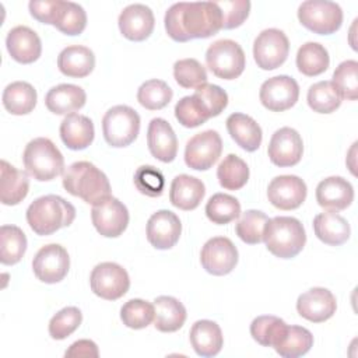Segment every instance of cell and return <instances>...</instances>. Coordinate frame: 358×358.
<instances>
[{
	"mask_svg": "<svg viewBox=\"0 0 358 358\" xmlns=\"http://www.w3.org/2000/svg\"><path fill=\"white\" fill-rule=\"evenodd\" d=\"M165 29L175 42L215 35L222 29V15L215 1H179L165 13Z\"/></svg>",
	"mask_w": 358,
	"mask_h": 358,
	"instance_id": "6da1fadb",
	"label": "cell"
},
{
	"mask_svg": "<svg viewBox=\"0 0 358 358\" xmlns=\"http://www.w3.org/2000/svg\"><path fill=\"white\" fill-rule=\"evenodd\" d=\"M63 187L71 196L80 197L92 206L110 197L109 179L88 161L74 162L64 171Z\"/></svg>",
	"mask_w": 358,
	"mask_h": 358,
	"instance_id": "7a4b0ae2",
	"label": "cell"
},
{
	"mask_svg": "<svg viewBox=\"0 0 358 358\" xmlns=\"http://www.w3.org/2000/svg\"><path fill=\"white\" fill-rule=\"evenodd\" d=\"M74 218V206L57 194L38 197L27 208V222L41 236L52 235L60 228L71 225Z\"/></svg>",
	"mask_w": 358,
	"mask_h": 358,
	"instance_id": "3957f363",
	"label": "cell"
},
{
	"mask_svg": "<svg viewBox=\"0 0 358 358\" xmlns=\"http://www.w3.org/2000/svg\"><path fill=\"white\" fill-rule=\"evenodd\" d=\"M267 250L280 259L295 257L306 243V234L302 222L294 217L268 218L263 232Z\"/></svg>",
	"mask_w": 358,
	"mask_h": 358,
	"instance_id": "277c9868",
	"label": "cell"
},
{
	"mask_svg": "<svg viewBox=\"0 0 358 358\" xmlns=\"http://www.w3.org/2000/svg\"><path fill=\"white\" fill-rule=\"evenodd\" d=\"M22 162L25 172L39 182L53 180L64 172L63 154L46 137H36L25 145Z\"/></svg>",
	"mask_w": 358,
	"mask_h": 358,
	"instance_id": "5b68a950",
	"label": "cell"
},
{
	"mask_svg": "<svg viewBox=\"0 0 358 358\" xmlns=\"http://www.w3.org/2000/svg\"><path fill=\"white\" fill-rule=\"evenodd\" d=\"M140 116L127 105L110 108L102 119V133L105 141L115 148L130 145L138 136Z\"/></svg>",
	"mask_w": 358,
	"mask_h": 358,
	"instance_id": "8992f818",
	"label": "cell"
},
{
	"mask_svg": "<svg viewBox=\"0 0 358 358\" xmlns=\"http://www.w3.org/2000/svg\"><path fill=\"white\" fill-rule=\"evenodd\" d=\"M206 63L210 71L222 80L238 78L246 66V57L241 45L232 39L213 42L206 52Z\"/></svg>",
	"mask_w": 358,
	"mask_h": 358,
	"instance_id": "52a82bcc",
	"label": "cell"
},
{
	"mask_svg": "<svg viewBox=\"0 0 358 358\" xmlns=\"http://www.w3.org/2000/svg\"><path fill=\"white\" fill-rule=\"evenodd\" d=\"M298 20L317 35H331L343 24L341 7L329 0H306L298 7Z\"/></svg>",
	"mask_w": 358,
	"mask_h": 358,
	"instance_id": "ba28073f",
	"label": "cell"
},
{
	"mask_svg": "<svg viewBox=\"0 0 358 358\" xmlns=\"http://www.w3.org/2000/svg\"><path fill=\"white\" fill-rule=\"evenodd\" d=\"M90 285L96 296L106 301H116L129 291L130 278L120 264L103 262L92 268Z\"/></svg>",
	"mask_w": 358,
	"mask_h": 358,
	"instance_id": "9c48e42d",
	"label": "cell"
},
{
	"mask_svg": "<svg viewBox=\"0 0 358 358\" xmlns=\"http://www.w3.org/2000/svg\"><path fill=\"white\" fill-rule=\"evenodd\" d=\"M289 41L287 35L277 28L262 31L253 43V57L262 70H274L288 57Z\"/></svg>",
	"mask_w": 358,
	"mask_h": 358,
	"instance_id": "30bf717a",
	"label": "cell"
},
{
	"mask_svg": "<svg viewBox=\"0 0 358 358\" xmlns=\"http://www.w3.org/2000/svg\"><path fill=\"white\" fill-rule=\"evenodd\" d=\"M222 152V140L215 130H206L193 136L185 148V162L196 171L210 169Z\"/></svg>",
	"mask_w": 358,
	"mask_h": 358,
	"instance_id": "8fae6325",
	"label": "cell"
},
{
	"mask_svg": "<svg viewBox=\"0 0 358 358\" xmlns=\"http://www.w3.org/2000/svg\"><path fill=\"white\" fill-rule=\"evenodd\" d=\"M70 268V257L67 250L57 243L42 246L34 260L32 270L38 280L46 284H56L62 281Z\"/></svg>",
	"mask_w": 358,
	"mask_h": 358,
	"instance_id": "7c38bea8",
	"label": "cell"
},
{
	"mask_svg": "<svg viewBox=\"0 0 358 358\" xmlns=\"http://www.w3.org/2000/svg\"><path fill=\"white\" fill-rule=\"evenodd\" d=\"M200 262L207 273L225 275L229 274L238 263V249L229 238L214 236L201 248Z\"/></svg>",
	"mask_w": 358,
	"mask_h": 358,
	"instance_id": "4fadbf2b",
	"label": "cell"
},
{
	"mask_svg": "<svg viewBox=\"0 0 358 358\" xmlns=\"http://www.w3.org/2000/svg\"><path fill=\"white\" fill-rule=\"evenodd\" d=\"M91 220L98 234L105 238H117L129 225V211L122 201L110 196L92 206Z\"/></svg>",
	"mask_w": 358,
	"mask_h": 358,
	"instance_id": "5bb4252c",
	"label": "cell"
},
{
	"mask_svg": "<svg viewBox=\"0 0 358 358\" xmlns=\"http://www.w3.org/2000/svg\"><path fill=\"white\" fill-rule=\"evenodd\" d=\"M259 98L266 109L271 112H284L296 103L299 98V85L289 76H275L262 84Z\"/></svg>",
	"mask_w": 358,
	"mask_h": 358,
	"instance_id": "9a60e30c",
	"label": "cell"
},
{
	"mask_svg": "<svg viewBox=\"0 0 358 358\" xmlns=\"http://www.w3.org/2000/svg\"><path fill=\"white\" fill-rule=\"evenodd\" d=\"M267 154L270 161L280 166L296 165L303 154V141L301 134L292 127H281L270 138Z\"/></svg>",
	"mask_w": 358,
	"mask_h": 358,
	"instance_id": "2e32d148",
	"label": "cell"
},
{
	"mask_svg": "<svg viewBox=\"0 0 358 358\" xmlns=\"http://www.w3.org/2000/svg\"><path fill=\"white\" fill-rule=\"evenodd\" d=\"M306 183L295 175H281L271 179L267 187L268 201L278 210H295L306 199Z\"/></svg>",
	"mask_w": 358,
	"mask_h": 358,
	"instance_id": "e0dca14e",
	"label": "cell"
},
{
	"mask_svg": "<svg viewBox=\"0 0 358 358\" xmlns=\"http://www.w3.org/2000/svg\"><path fill=\"white\" fill-rule=\"evenodd\" d=\"M182 224L179 217L169 210H158L147 221V239L159 250L171 249L180 238Z\"/></svg>",
	"mask_w": 358,
	"mask_h": 358,
	"instance_id": "ac0fdd59",
	"label": "cell"
},
{
	"mask_svg": "<svg viewBox=\"0 0 358 358\" xmlns=\"http://www.w3.org/2000/svg\"><path fill=\"white\" fill-rule=\"evenodd\" d=\"M337 309L336 296L331 291L323 287H313L301 294L296 299V310L303 319L322 323L330 319Z\"/></svg>",
	"mask_w": 358,
	"mask_h": 358,
	"instance_id": "d6986e66",
	"label": "cell"
},
{
	"mask_svg": "<svg viewBox=\"0 0 358 358\" xmlns=\"http://www.w3.org/2000/svg\"><path fill=\"white\" fill-rule=\"evenodd\" d=\"M117 24L126 39L141 42L152 34L155 18L150 7L144 4H130L120 13Z\"/></svg>",
	"mask_w": 358,
	"mask_h": 358,
	"instance_id": "ffe728a7",
	"label": "cell"
},
{
	"mask_svg": "<svg viewBox=\"0 0 358 358\" xmlns=\"http://www.w3.org/2000/svg\"><path fill=\"white\" fill-rule=\"evenodd\" d=\"M6 46L10 56L21 64L36 62L42 53L41 38L34 29L25 25H18L8 31Z\"/></svg>",
	"mask_w": 358,
	"mask_h": 358,
	"instance_id": "44dd1931",
	"label": "cell"
},
{
	"mask_svg": "<svg viewBox=\"0 0 358 358\" xmlns=\"http://www.w3.org/2000/svg\"><path fill=\"white\" fill-rule=\"evenodd\" d=\"M147 145L154 158L172 162L178 154V138L172 126L162 117H154L147 130Z\"/></svg>",
	"mask_w": 358,
	"mask_h": 358,
	"instance_id": "7402d4cb",
	"label": "cell"
},
{
	"mask_svg": "<svg viewBox=\"0 0 358 358\" xmlns=\"http://www.w3.org/2000/svg\"><path fill=\"white\" fill-rule=\"evenodd\" d=\"M354 200L352 185L341 176H329L316 187V201L327 211H341Z\"/></svg>",
	"mask_w": 358,
	"mask_h": 358,
	"instance_id": "603a6c76",
	"label": "cell"
},
{
	"mask_svg": "<svg viewBox=\"0 0 358 358\" xmlns=\"http://www.w3.org/2000/svg\"><path fill=\"white\" fill-rule=\"evenodd\" d=\"M206 194L204 183L190 175L182 173L175 176L171 183L169 201L176 208L190 211L199 207Z\"/></svg>",
	"mask_w": 358,
	"mask_h": 358,
	"instance_id": "cb8c5ba5",
	"label": "cell"
},
{
	"mask_svg": "<svg viewBox=\"0 0 358 358\" xmlns=\"http://www.w3.org/2000/svg\"><path fill=\"white\" fill-rule=\"evenodd\" d=\"M59 131L64 145L74 151L87 148L95 136L92 120L80 113L67 115L62 120Z\"/></svg>",
	"mask_w": 358,
	"mask_h": 358,
	"instance_id": "d4e9b609",
	"label": "cell"
},
{
	"mask_svg": "<svg viewBox=\"0 0 358 358\" xmlns=\"http://www.w3.org/2000/svg\"><path fill=\"white\" fill-rule=\"evenodd\" d=\"M227 130L231 138L245 151H256L263 140L262 127L249 115L235 112L227 119Z\"/></svg>",
	"mask_w": 358,
	"mask_h": 358,
	"instance_id": "484cf974",
	"label": "cell"
},
{
	"mask_svg": "<svg viewBox=\"0 0 358 358\" xmlns=\"http://www.w3.org/2000/svg\"><path fill=\"white\" fill-rule=\"evenodd\" d=\"M87 101L85 91L74 84H59L45 96L46 108L55 115H71L80 110Z\"/></svg>",
	"mask_w": 358,
	"mask_h": 358,
	"instance_id": "4316f807",
	"label": "cell"
},
{
	"mask_svg": "<svg viewBox=\"0 0 358 358\" xmlns=\"http://www.w3.org/2000/svg\"><path fill=\"white\" fill-rule=\"evenodd\" d=\"M0 200L4 206H17L28 194V173L17 169L7 161L0 162Z\"/></svg>",
	"mask_w": 358,
	"mask_h": 358,
	"instance_id": "83f0119b",
	"label": "cell"
},
{
	"mask_svg": "<svg viewBox=\"0 0 358 358\" xmlns=\"http://www.w3.org/2000/svg\"><path fill=\"white\" fill-rule=\"evenodd\" d=\"M57 67L62 74L71 78H84L95 67L94 52L83 45L64 48L57 56Z\"/></svg>",
	"mask_w": 358,
	"mask_h": 358,
	"instance_id": "f1b7e54d",
	"label": "cell"
},
{
	"mask_svg": "<svg viewBox=\"0 0 358 358\" xmlns=\"http://www.w3.org/2000/svg\"><path fill=\"white\" fill-rule=\"evenodd\" d=\"M190 344L200 357H215L224 344L221 327L213 320H197L190 329Z\"/></svg>",
	"mask_w": 358,
	"mask_h": 358,
	"instance_id": "f546056e",
	"label": "cell"
},
{
	"mask_svg": "<svg viewBox=\"0 0 358 358\" xmlns=\"http://www.w3.org/2000/svg\"><path fill=\"white\" fill-rule=\"evenodd\" d=\"M313 231L319 241L330 246H340L350 239L351 228L337 211L320 213L313 220Z\"/></svg>",
	"mask_w": 358,
	"mask_h": 358,
	"instance_id": "4dcf8cb0",
	"label": "cell"
},
{
	"mask_svg": "<svg viewBox=\"0 0 358 358\" xmlns=\"http://www.w3.org/2000/svg\"><path fill=\"white\" fill-rule=\"evenodd\" d=\"M154 326L162 333L178 331L186 322V308L173 296H157L154 301Z\"/></svg>",
	"mask_w": 358,
	"mask_h": 358,
	"instance_id": "1f68e13d",
	"label": "cell"
},
{
	"mask_svg": "<svg viewBox=\"0 0 358 358\" xmlns=\"http://www.w3.org/2000/svg\"><path fill=\"white\" fill-rule=\"evenodd\" d=\"M36 90L27 81H14L3 91V106L15 116L28 115L36 105Z\"/></svg>",
	"mask_w": 358,
	"mask_h": 358,
	"instance_id": "d6a6232c",
	"label": "cell"
},
{
	"mask_svg": "<svg viewBox=\"0 0 358 358\" xmlns=\"http://www.w3.org/2000/svg\"><path fill=\"white\" fill-rule=\"evenodd\" d=\"M330 57L327 49L317 42L303 43L296 53V67L308 77H316L329 69Z\"/></svg>",
	"mask_w": 358,
	"mask_h": 358,
	"instance_id": "836d02e7",
	"label": "cell"
},
{
	"mask_svg": "<svg viewBox=\"0 0 358 358\" xmlns=\"http://www.w3.org/2000/svg\"><path fill=\"white\" fill-rule=\"evenodd\" d=\"M313 345L312 333L301 326H287L285 333L274 347L275 352L284 358H298L305 355Z\"/></svg>",
	"mask_w": 358,
	"mask_h": 358,
	"instance_id": "e575fe53",
	"label": "cell"
},
{
	"mask_svg": "<svg viewBox=\"0 0 358 358\" xmlns=\"http://www.w3.org/2000/svg\"><path fill=\"white\" fill-rule=\"evenodd\" d=\"M53 27L70 36L80 35L87 27V13L77 3L57 0Z\"/></svg>",
	"mask_w": 358,
	"mask_h": 358,
	"instance_id": "d590c367",
	"label": "cell"
},
{
	"mask_svg": "<svg viewBox=\"0 0 358 358\" xmlns=\"http://www.w3.org/2000/svg\"><path fill=\"white\" fill-rule=\"evenodd\" d=\"M27 250V236L17 225L0 228V262L6 266L18 263Z\"/></svg>",
	"mask_w": 358,
	"mask_h": 358,
	"instance_id": "8d00e7d4",
	"label": "cell"
},
{
	"mask_svg": "<svg viewBox=\"0 0 358 358\" xmlns=\"http://www.w3.org/2000/svg\"><path fill=\"white\" fill-rule=\"evenodd\" d=\"M175 116L178 122L187 129L197 127L213 117L208 106L196 92L178 101L175 105Z\"/></svg>",
	"mask_w": 358,
	"mask_h": 358,
	"instance_id": "74e56055",
	"label": "cell"
},
{
	"mask_svg": "<svg viewBox=\"0 0 358 358\" xmlns=\"http://www.w3.org/2000/svg\"><path fill=\"white\" fill-rule=\"evenodd\" d=\"M220 185L227 190H239L249 180V166L235 154L227 155L217 168Z\"/></svg>",
	"mask_w": 358,
	"mask_h": 358,
	"instance_id": "f35d334b",
	"label": "cell"
},
{
	"mask_svg": "<svg viewBox=\"0 0 358 358\" xmlns=\"http://www.w3.org/2000/svg\"><path fill=\"white\" fill-rule=\"evenodd\" d=\"M287 323L271 315H263L253 319L250 323V334L255 341L263 347H275L287 330Z\"/></svg>",
	"mask_w": 358,
	"mask_h": 358,
	"instance_id": "ab89813d",
	"label": "cell"
},
{
	"mask_svg": "<svg viewBox=\"0 0 358 358\" xmlns=\"http://www.w3.org/2000/svg\"><path fill=\"white\" fill-rule=\"evenodd\" d=\"M207 218L217 225H225L241 215V203L231 194L215 193L206 204Z\"/></svg>",
	"mask_w": 358,
	"mask_h": 358,
	"instance_id": "60d3db41",
	"label": "cell"
},
{
	"mask_svg": "<svg viewBox=\"0 0 358 358\" xmlns=\"http://www.w3.org/2000/svg\"><path fill=\"white\" fill-rule=\"evenodd\" d=\"M306 101L309 108L317 113H331L341 105V96L331 81H319L309 87Z\"/></svg>",
	"mask_w": 358,
	"mask_h": 358,
	"instance_id": "b9f144b4",
	"label": "cell"
},
{
	"mask_svg": "<svg viewBox=\"0 0 358 358\" xmlns=\"http://www.w3.org/2000/svg\"><path fill=\"white\" fill-rule=\"evenodd\" d=\"M172 96V88L165 81L157 78L143 83L137 91L138 103L148 110H159L165 108Z\"/></svg>",
	"mask_w": 358,
	"mask_h": 358,
	"instance_id": "7bdbcfd3",
	"label": "cell"
},
{
	"mask_svg": "<svg viewBox=\"0 0 358 358\" xmlns=\"http://www.w3.org/2000/svg\"><path fill=\"white\" fill-rule=\"evenodd\" d=\"M268 217L259 210H246L235 224V232L248 245H257L263 241V232Z\"/></svg>",
	"mask_w": 358,
	"mask_h": 358,
	"instance_id": "ee69618b",
	"label": "cell"
},
{
	"mask_svg": "<svg viewBox=\"0 0 358 358\" xmlns=\"http://www.w3.org/2000/svg\"><path fill=\"white\" fill-rule=\"evenodd\" d=\"M331 83L334 84L341 99L355 101L358 98V63H357V60L341 62L333 73Z\"/></svg>",
	"mask_w": 358,
	"mask_h": 358,
	"instance_id": "f6af8a7d",
	"label": "cell"
},
{
	"mask_svg": "<svg viewBox=\"0 0 358 358\" xmlns=\"http://www.w3.org/2000/svg\"><path fill=\"white\" fill-rule=\"evenodd\" d=\"M154 305L144 299H130L120 309V319L124 326L140 330L154 320Z\"/></svg>",
	"mask_w": 358,
	"mask_h": 358,
	"instance_id": "bcb514c9",
	"label": "cell"
},
{
	"mask_svg": "<svg viewBox=\"0 0 358 358\" xmlns=\"http://www.w3.org/2000/svg\"><path fill=\"white\" fill-rule=\"evenodd\" d=\"M83 322V313L76 306L59 310L49 322V334L53 340H64L73 334Z\"/></svg>",
	"mask_w": 358,
	"mask_h": 358,
	"instance_id": "7dc6e473",
	"label": "cell"
},
{
	"mask_svg": "<svg viewBox=\"0 0 358 358\" xmlns=\"http://www.w3.org/2000/svg\"><path fill=\"white\" fill-rule=\"evenodd\" d=\"M173 77L183 88H197L207 83V71L196 59H180L173 64Z\"/></svg>",
	"mask_w": 358,
	"mask_h": 358,
	"instance_id": "c3c4849f",
	"label": "cell"
},
{
	"mask_svg": "<svg viewBox=\"0 0 358 358\" xmlns=\"http://www.w3.org/2000/svg\"><path fill=\"white\" fill-rule=\"evenodd\" d=\"M134 186L141 194L159 197L165 187V178L159 169L152 165H143L134 172Z\"/></svg>",
	"mask_w": 358,
	"mask_h": 358,
	"instance_id": "681fc988",
	"label": "cell"
},
{
	"mask_svg": "<svg viewBox=\"0 0 358 358\" xmlns=\"http://www.w3.org/2000/svg\"><path fill=\"white\" fill-rule=\"evenodd\" d=\"M221 15H222V28L234 29L241 27L249 15L250 1L249 0H224L215 1Z\"/></svg>",
	"mask_w": 358,
	"mask_h": 358,
	"instance_id": "f907efd6",
	"label": "cell"
},
{
	"mask_svg": "<svg viewBox=\"0 0 358 358\" xmlns=\"http://www.w3.org/2000/svg\"><path fill=\"white\" fill-rule=\"evenodd\" d=\"M194 92L206 102L213 117L218 116L228 105V94L220 85L206 83L197 87Z\"/></svg>",
	"mask_w": 358,
	"mask_h": 358,
	"instance_id": "816d5d0a",
	"label": "cell"
},
{
	"mask_svg": "<svg viewBox=\"0 0 358 358\" xmlns=\"http://www.w3.org/2000/svg\"><path fill=\"white\" fill-rule=\"evenodd\" d=\"M29 13L31 15L42 22V24H48V25H53L55 17H56V10H57V0H45V1H36L32 0L28 4Z\"/></svg>",
	"mask_w": 358,
	"mask_h": 358,
	"instance_id": "f5cc1de1",
	"label": "cell"
},
{
	"mask_svg": "<svg viewBox=\"0 0 358 358\" xmlns=\"http://www.w3.org/2000/svg\"><path fill=\"white\" fill-rule=\"evenodd\" d=\"M66 357H90L96 358L99 355L98 347L92 340H78L74 341L69 350L64 352Z\"/></svg>",
	"mask_w": 358,
	"mask_h": 358,
	"instance_id": "db71d44e",
	"label": "cell"
}]
</instances>
